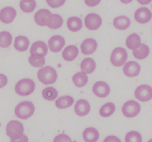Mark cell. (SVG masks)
I'll use <instances>...</instances> for the list:
<instances>
[{"instance_id":"obj_1","label":"cell","mask_w":152,"mask_h":142,"mask_svg":"<svg viewBox=\"0 0 152 142\" xmlns=\"http://www.w3.org/2000/svg\"><path fill=\"white\" fill-rule=\"evenodd\" d=\"M38 79L45 85H51L55 83L58 79L57 71L51 66H44L37 73Z\"/></svg>"},{"instance_id":"obj_2","label":"cell","mask_w":152,"mask_h":142,"mask_svg":"<svg viewBox=\"0 0 152 142\" xmlns=\"http://www.w3.org/2000/svg\"><path fill=\"white\" fill-rule=\"evenodd\" d=\"M34 105L32 102L24 101L20 102L15 108V115L20 119H28L34 113Z\"/></svg>"},{"instance_id":"obj_3","label":"cell","mask_w":152,"mask_h":142,"mask_svg":"<svg viewBox=\"0 0 152 142\" xmlns=\"http://www.w3.org/2000/svg\"><path fill=\"white\" fill-rule=\"evenodd\" d=\"M35 89V83L31 79H22L15 85V92L18 95L28 96L32 94Z\"/></svg>"},{"instance_id":"obj_4","label":"cell","mask_w":152,"mask_h":142,"mask_svg":"<svg viewBox=\"0 0 152 142\" xmlns=\"http://www.w3.org/2000/svg\"><path fill=\"white\" fill-rule=\"evenodd\" d=\"M23 131H24L23 125L16 120H12L10 123H7L6 128V133L10 138V139L20 138V136L23 135Z\"/></svg>"},{"instance_id":"obj_5","label":"cell","mask_w":152,"mask_h":142,"mask_svg":"<svg viewBox=\"0 0 152 142\" xmlns=\"http://www.w3.org/2000/svg\"><path fill=\"white\" fill-rule=\"evenodd\" d=\"M127 58H128V55L126 50L123 47H117L111 53L110 63L115 66H121L126 63Z\"/></svg>"},{"instance_id":"obj_6","label":"cell","mask_w":152,"mask_h":142,"mask_svg":"<svg viewBox=\"0 0 152 142\" xmlns=\"http://www.w3.org/2000/svg\"><path fill=\"white\" fill-rule=\"evenodd\" d=\"M141 106L140 104L135 101H128L126 102L121 108L124 115H125L128 118H132L136 115H138L140 113Z\"/></svg>"},{"instance_id":"obj_7","label":"cell","mask_w":152,"mask_h":142,"mask_svg":"<svg viewBox=\"0 0 152 142\" xmlns=\"http://www.w3.org/2000/svg\"><path fill=\"white\" fill-rule=\"evenodd\" d=\"M134 96L141 102H148L152 98V89L148 85H140L136 88Z\"/></svg>"},{"instance_id":"obj_8","label":"cell","mask_w":152,"mask_h":142,"mask_svg":"<svg viewBox=\"0 0 152 142\" xmlns=\"http://www.w3.org/2000/svg\"><path fill=\"white\" fill-rule=\"evenodd\" d=\"M85 23L88 30L91 31H96L99 28L102 24V19L99 15L96 13H90L85 19Z\"/></svg>"},{"instance_id":"obj_9","label":"cell","mask_w":152,"mask_h":142,"mask_svg":"<svg viewBox=\"0 0 152 142\" xmlns=\"http://www.w3.org/2000/svg\"><path fill=\"white\" fill-rule=\"evenodd\" d=\"M93 93L99 97V98H105L109 96L110 92V87L104 81H97L93 86Z\"/></svg>"},{"instance_id":"obj_10","label":"cell","mask_w":152,"mask_h":142,"mask_svg":"<svg viewBox=\"0 0 152 142\" xmlns=\"http://www.w3.org/2000/svg\"><path fill=\"white\" fill-rule=\"evenodd\" d=\"M65 45V39L60 35L52 36L48 41V48L53 53H58L61 51Z\"/></svg>"},{"instance_id":"obj_11","label":"cell","mask_w":152,"mask_h":142,"mask_svg":"<svg viewBox=\"0 0 152 142\" xmlns=\"http://www.w3.org/2000/svg\"><path fill=\"white\" fill-rule=\"evenodd\" d=\"M16 15H17V12L14 7H11V6L4 7V9H2L1 11H0V21L6 24L11 23L15 19V18H16Z\"/></svg>"},{"instance_id":"obj_12","label":"cell","mask_w":152,"mask_h":142,"mask_svg":"<svg viewBox=\"0 0 152 142\" xmlns=\"http://www.w3.org/2000/svg\"><path fill=\"white\" fill-rule=\"evenodd\" d=\"M140 70H141L140 65L134 61L127 62L124 66V73L125 74V76L129 78H134L136 76H138Z\"/></svg>"},{"instance_id":"obj_13","label":"cell","mask_w":152,"mask_h":142,"mask_svg":"<svg viewBox=\"0 0 152 142\" xmlns=\"http://www.w3.org/2000/svg\"><path fill=\"white\" fill-rule=\"evenodd\" d=\"M97 49V43L95 39H86L81 44V52L83 55H92Z\"/></svg>"},{"instance_id":"obj_14","label":"cell","mask_w":152,"mask_h":142,"mask_svg":"<svg viewBox=\"0 0 152 142\" xmlns=\"http://www.w3.org/2000/svg\"><path fill=\"white\" fill-rule=\"evenodd\" d=\"M90 103L88 101L81 99L79 101L76 102L75 105H74V112L75 114L79 115V116H86L89 114L90 112Z\"/></svg>"},{"instance_id":"obj_15","label":"cell","mask_w":152,"mask_h":142,"mask_svg":"<svg viewBox=\"0 0 152 142\" xmlns=\"http://www.w3.org/2000/svg\"><path fill=\"white\" fill-rule=\"evenodd\" d=\"M134 19L139 23H148L151 19V12L148 7H140L135 11Z\"/></svg>"},{"instance_id":"obj_16","label":"cell","mask_w":152,"mask_h":142,"mask_svg":"<svg viewBox=\"0 0 152 142\" xmlns=\"http://www.w3.org/2000/svg\"><path fill=\"white\" fill-rule=\"evenodd\" d=\"M51 14L52 13L48 9H45L38 10L34 15V20L36 22V24L39 26H47Z\"/></svg>"},{"instance_id":"obj_17","label":"cell","mask_w":152,"mask_h":142,"mask_svg":"<svg viewBox=\"0 0 152 142\" xmlns=\"http://www.w3.org/2000/svg\"><path fill=\"white\" fill-rule=\"evenodd\" d=\"M30 41L25 36H18L14 40V47L19 52H25L29 48Z\"/></svg>"},{"instance_id":"obj_18","label":"cell","mask_w":152,"mask_h":142,"mask_svg":"<svg viewBox=\"0 0 152 142\" xmlns=\"http://www.w3.org/2000/svg\"><path fill=\"white\" fill-rule=\"evenodd\" d=\"M79 49L75 45H69L67 46L62 52V57L66 61H72L78 56Z\"/></svg>"},{"instance_id":"obj_19","label":"cell","mask_w":152,"mask_h":142,"mask_svg":"<svg viewBox=\"0 0 152 142\" xmlns=\"http://www.w3.org/2000/svg\"><path fill=\"white\" fill-rule=\"evenodd\" d=\"M30 53H31V55L37 54L45 56L48 54V45L42 41H37L34 43L31 49H30Z\"/></svg>"},{"instance_id":"obj_20","label":"cell","mask_w":152,"mask_h":142,"mask_svg":"<svg viewBox=\"0 0 152 142\" xmlns=\"http://www.w3.org/2000/svg\"><path fill=\"white\" fill-rule=\"evenodd\" d=\"M83 138L86 142H96L99 138V133L94 128H88L83 132Z\"/></svg>"},{"instance_id":"obj_21","label":"cell","mask_w":152,"mask_h":142,"mask_svg":"<svg viewBox=\"0 0 152 142\" xmlns=\"http://www.w3.org/2000/svg\"><path fill=\"white\" fill-rule=\"evenodd\" d=\"M113 25L118 30H126L131 25V20L126 16H119L116 17L113 20Z\"/></svg>"},{"instance_id":"obj_22","label":"cell","mask_w":152,"mask_h":142,"mask_svg":"<svg viewBox=\"0 0 152 142\" xmlns=\"http://www.w3.org/2000/svg\"><path fill=\"white\" fill-rule=\"evenodd\" d=\"M96 69V62L92 58H86L81 63V70L85 74H91Z\"/></svg>"},{"instance_id":"obj_23","label":"cell","mask_w":152,"mask_h":142,"mask_svg":"<svg viewBox=\"0 0 152 142\" xmlns=\"http://www.w3.org/2000/svg\"><path fill=\"white\" fill-rule=\"evenodd\" d=\"M73 102H74V100L72 96L66 95V96L59 97V98L56 101L55 104L58 109H66V108L71 107L73 104Z\"/></svg>"},{"instance_id":"obj_24","label":"cell","mask_w":152,"mask_h":142,"mask_svg":"<svg viewBox=\"0 0 152 142\" xmlns=\"http://www.w3.org/2000/svg\"><path fill=\"white\" fill-rule=\"evenodd\" d=\"M67 27L72 32H78L83 27V21L79 17H71L67 20Z\"/></svg>"},{"instance_id":"obj_25","label":"cell","mask_w":152,"mask_h":142,"mask_svg":"<svg viewBox=\"0 0 152 142\" xmlns=\"http://www.w3.org/2000/svg\"><path fill=\"white\" fill-rule=\"evenodd\" d=\"M141 44V38L137 33H132L130 34L126 39V46L131 49L134 50L137 48Z\"/></svg>"},{"instance_id":"obj_26","label":"cell","mask_w":152,"mask_h":142,"mask_svg":"<svg viewBox=\"0 0 152 142\" xmlns=\"http://www.w3.org/2000/svg\"><path fill=\"white\" fill-rule=\"evenodd\" d=\"M63 24V19L62 17L60 16L58 14H51L50 16V19L48 22L47 26L49 28V29H52V30H56V29H58L62 26Z\"/></svg>"},{"instance_id":"obj_27","label":"cell","mask_w":152,"mask_h":142,"mask_svg":"<svg viewBox=\"0 0 152 142\" xmlns=\"http://www.w3.org/2000/svg\"><path fill=\"white\" fill-rule=\"evenodd\" d=\"M133 55L136 59H145L149 55V47L147 44L141 43L137 48L133 50Z\"/></svg>"},{"instance_id":"obj_28","label":"cell","mask_w":152,"mask_h":142,"mask_svg":"<svg viewBox=\"0 0 152 142\" xmlns=\"http://www.w3.org/2000/svg\"><path fill=\"white\" fill-rule=\"evenodd\" d=\"M72 81H73V84L76 87H78V88L85 87L88 82L87 75L83 73V72L76 73L73 75V77H72Z\"/></svg>"},{"instance_id":"obj_29","label":"cell","mask_w":152,"mask_h":142,"mask_svg":"<svg viewBox=\"0 0 152 142\" xmlns=\"http://www.w3.org/2000/svg\"><path fill=\"white\" fill-rule=\"evenodd\" d=\"M116 110L115 104L112 102H107L100 108L99 110V115L102 117H109L114 114V112Z\"/></svg>"},{"instance_id":"obj_30","label":"cell","mask_w":152,"mask_h":142,"mask_svg":"<svg viewBox=\"0 0 152 142\" xmlns=\"http://www.w3.org/2000/svg\"><path fill=\"white\" fill-rule=\"evenodd\" d=\"M29 63L34 68H43L45 63V56L37 54H32L29 57Z\"/></svg>"},{"instance_id":"obj_31","label":"cell","mask_w":152,"mask_h":142,"mask_svg":"<svg viewBox=\"0 0 152 142\" xmlns=\"http://www.w3.org/2000/svg\"><path fill=\"white\" fill-rule=\"evenodd\" d=\"M42 95L47 101H55L58 97V91L53 87H48L43 89Z\"/></svg>"},{"instance_id":"obj_32","label":"cell","mask_w":152,"mask_h":142,"mask_svg":"<svg viewBox=\"0 0 152 142\" xmlns=\"http://www.w3.org/2000/svg\"><path fill=\"white\" fill-rule=\"evenodd\" d=\"M12 43V35L9 32H0V47H10Z\"/></svg>"},{"instance_id":"obj_33","label":"cell","mask_w":152,"mask_h":142,"mask_svg":"<svg viewBox=\"0 0 152 142\" xmlns=\"http://www.w3.org/2000/svg\"><path fill=\"white\" fill-rule=\"evenodd\" d=\"M20 7L23 12L31 13L34 10V9L36 7V1L35 0H31V1H29V2H24V1H21L20 0Z\"/></svg>"},{"instance_id":"obj_34","label":"cell","mask_w":152,"mask_h":142,"mask_svg":"<svg viewBox=\"0 0 152 142\" xmlns=\"http://www.w3.org/2000/svg\"><path fill=\"white\" fill-rule=\"evenodd\" d=\"M125 142H142V137L137 131H130L124 138Z\"/></svg>"},{"instance_id":"obj_35","label":"cell","mask_w":152,"mask_h":142,"mask_svg":"<svg viewBox=\"0 0 152 142\" xmlns=\"http://www.w3.org/2000/svg\"><path fill=\"white\" fill-rule=\"evenodd\" d=\"M66 0H47V3L49 6L53 7V9H58L61 6L64 5Z\"/></svg>"},{"instance_id":"obj_36","label":"cell","mask_w":152,"mask_h":142,"mask_svg":"<svg viewBox=\"0 0 152 142\" xmlns=\"http://www.w3.org/2000/svg\"><path fill=\"white\" fill-rule=\"evenodd\" d=\"M53 142H72V139L68 135H65V134H59V135L55 137L54 141Z\"/></svg>"},{"instance_id":"obj_37","label":"cell","mask_w":152,"mask_h":142,"mask_svg":"<svg viewBox=\"0 0 152 142\" xmlns=\"http://www.w3.org/2000/svg\"><path fill=\"white\" fill-rule=\"evenodd\" d=\"M7 83V78L6 75L4 74H0V89L5 87Z\"/></svg>"},{"instance_id":"obj_38","label":"cell","mask_w":152,"mask_h":142,"mask_svg":"<svg viewBox=\"0 0 152 142\" xmlns=\"http://www.w3.org/2000/svg\"><path fill=\"white\" fill-rule=\"evenodd\" d=\"M100 1H101V0H85L86 4L88 6H91V7L97 6L98 4L100 3Z\"/></svg>"},{"instance_id":"obj_39","label":"cell","mask_w":152,"mask_h":142,"mask_svg":"<svg viewBox=\"0 0 152 142\" xmlns=\"http://www.w3.org/2000/svg\"><path fill=\"white\" fill-rule=\"evenodd\" d=\"M29 141V138H27L26 135H22L20 136V138H15V139H10V142H28Z\"/></svg>"},{"instance_id":"obj_40","label":"cell","mask_w":152,"mask_h":142,"mask_svg":"<svg viewBox=\"0 0 152 142\" xmlns=\"http://www.w3.org/2000/svg\"><path fill=\"white\" fill-rule=\"evenodd\" d=\"M103 142H121V139L115 136H109L107 138H105Z\"/></svg>"},{"instance_id":"obj_41","label":"cell","mask_w":152,"mask_h":142,"mask_svg":"<svg viewBox=\"0 0 152 142\" xmlns=\"http://www.w3.org/2000/svg\"><path fill=\"white\" fill-rule=\"evenodd\" d=\"M138 3H140L141 5H148L151 2V0H137Z\"/></svg>"},{"instance_id":"obj_42","label":"cell","mask_w":152,"mask_h":142,"mask_svg":"<svg viewBox=\"0 0 152 142\" xmlns=\"http://www.w3.org/2000/svg\"><path fill=\"white\" fill-rule=\"evenodd\" d=\"M133 1V0H121V2H123L124 4H129V3H131Z\"/></svg>"},{"instance_id":"obj_43","label":"cell","mask_w":152,"mask_h":142,"mask_svg":"<svg viewBox=\"0 0 152 142\" xmlns=\"http://www.w3.org/2000/svg\"><path fill=\"white\" fill-rule=\"evenodd\" d=\"M21 1H24V2H29V1H31V0H21Z\"/></svg>"},{"instance_id":"obj_44","label":"cell","mask_w":152,"mask_h":142,"mask_svg":"<svg viewBox=\"0 0 152 142\" xmlns=\"http://www.w3.org/2000/svg\"><path fill=\"white\" fill-rule=\"evenodd\" d=\"M73 142H77V141H73Z\"/></svg>"}]
</instances>
